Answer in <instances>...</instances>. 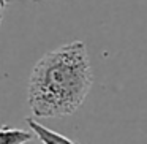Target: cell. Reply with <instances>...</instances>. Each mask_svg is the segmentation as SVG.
<instances>
[{
	"instance_id": "1",
	"label": "cell",
	"mask_w": 147,
	"mask_h": 144,
	"mask_svg": "<svg viewBox=\"0 0 147 144\" xmlns=\"http://www.w3.org/2000/svg\"><path fill=\"white\" fill-rule=\"evenodd\" d=\"M92 84L93 71L86 43H65L35 64L27 87L29 108L33 117L71 116L81 108Z\"/></svg>"
},
{
	"instance_id": "4",
	"label": "cell",
	"mask_w": 147,
	"mask_h": 144,
	"mask_svg": "<svg viewBox=\"0 0 147 144\" xmlns=\"http://www.w3.org/2000/svg\"><path fill=\"white\" fill-rule=\"evenodd\" d=\"M10 0H0V27H2V22H3V16H5V10H7Z\"/></svg>"
},
{
	"instance_id": "3",
	"label": "cell",
	"mask_w": 147,
	"mask_h": 144,
	"mask_svg": "<svg viewBox=\"0 0 147 144\" xmlns=\"http://www.w3.org/2000/svg\"><path fill=\"white\" fill-rule=\"evenodd\" d=\"M32 138L33 131L8 125L0 127V144H27L29 141H32Z\"/></svg>"
},
{
	"instance_id": "2",
	"label": "cell",
	"mask_w": 147,
	"mask_h": 144,
	"mask_svg": "<svg viewBox=\"0 0 147 144\" xmlns=\"http://www.w3.org/2000/svg\"><path fill=\"white\" fill-rule=\"evenodd\" d=\"M26 122L30 127V130L33 131V135L40 139L41 144H78L76 141L70 139V138L65 136V135L45 127V125L40 124L35 117H27Z\"/></svg>"
}]
</instances>
